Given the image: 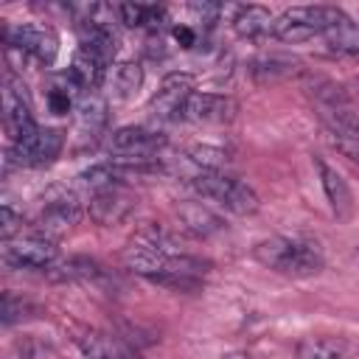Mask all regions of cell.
<instances>
[{"label": "cell", "instance_id": "obj_1", "mask_svg": "<svg viewBox=\"0 0 359 359\" xmlns=\"http://www.w3.org/2000/svg\"><path fill=\"white\" fill-rule=\"evenodd\" d=\"M252 255L261 266L286 275V278H311L323 269L325 258L323 250L309 238H289V236H272L252 247Z\"/></svg>", "mask_w": 359, "mask_h": 359}, {"label": "cell", "instance_id": "obj_2", "mask_svg": "<svg viewBox=\"0 0 359 359\" xmlns=\"http://www.w3.org/2000/svg\"><path fill=\"white\" fill-rule=\"evenodd\" d=\"M191 188L202 199H210L236 216H252L261 208L258 194L247 182H241L230 174H222V171H196L191 177Z\"/></svg>", "mask_w": 359, "mask_h": 359}, {"label": "cell", "instance_id": "obj_3", "mask_svg": "<svg viewBox=\"0 0 359 359\" xmlns=\"http://www.w3.org/2000/svg\"><path fill=\"white\" fill-rule=\"evenodd\" d=\"M3 42L8 56H20L22 62H42L53 65L59 53V36L50 25L42 22H20V25H6L3 28Z\"/></svg>", "mask_w": 359, "mask_h": 359}, {"label": "cell", "instance_id": "obj_4", "mask_svg": "<svg viewBox=\"0 0 359 359\" xmlns=\"http://www.w3.org/2000/svg\"><path fill=\"white\" fill-rule=\"evenodd\" d=\"M331 8L334 6H294V8H286L272 25V36L280 39V42H289V45L323 36L325 28H328V20H331Z\"/></svg>", "mask_w": 359, "mask_h": 359}, {"label": "cell", "instance_id": "obj_5", "mask_svg": "<svg viewBox=\"0 0 359 359\" xmlns=\"http://www.w3.org/2000/svg\"><path fill=\"white\" fill-rule=\"evenodd\" d=\"M65 146V135L62 129H50V126H36L31 135H25L22 140L11 143L8 154H6V163H17V165H25V168H39V165H48L59 157Z\"/></svg>", "mask_w": 359, "mask_h": 359}, {"label": "cell", "instance_id": "obj_6", "mask_svg": "<svg viewBox=\"0 0 359 359\" xmlns=\"http://www.w3.org/2000/svg\"><path fill=\"white\" fill-rule=\"evenodd\" d=\"M112 157L118 160H137V163H154L160 149L165 146V135L149 126H121L107 140Z\"/></svg>", "mask_w": 359, "mask_h": 359}, {"label": "cell", "instance_id": "obj_7", "mask_svg": "<svg viewBox=\"0 0 359 359\" xmlns=\"http://www.w3.org/2000/svg\"><path fill=\"white\" fill-rule=\"evenodd\" d=\"M81 219V205L73 194L62 191V194H53L45 199V205L39 208L36 219H34V233L36 236H45L50 241L62 238L67 230H73Z\"/></svg>", "mask_w": 359, "mask_h": 359}, {"label": "cell", "instance_id": "obj_8", "mask_svg": "<svg viewBox=\"0 0 359 359\" xmlns=\"http://www.w3.org/2000/svg\"><path fill=\"white\" fill-rule=\"evenodd\" d=\"M59 258L56 241L45 236H25V238H11L3 247V264L8 269H50Z\"/></svg>", "mask_w": 359, "mask_h": 359}, {"label": "cell", "instance_id": "obj_9", "mask_svg": "<svg viewBox=\"0 0 359 359\" xmlns=\"http://www.w3.org/2000/svg\"><path fill=\"white\" fill-rule=\"evenodd\" d=\"M3 126L11 143L22 140L36 129L34 115H31V101L25 93V84L14 79L11 73L3 79Z\"/></svg>", "mask_w": 359, "mask_h": 359}, {"label": "cell", "instance_id": "obj_10", "mask_svg": "<svg viewBox=\"0 0 359 359\" xmlns=\"http://www.w3.org/2000/svg\"><path fill=\"white\" fill-rule=\"evenodd\" d=\"M137 208V196L126 185H107L93 194L90 199V219L101 227H115L126 222Z\"/></svg>", "mask_w": 359, "mask_h": 359}, {"label": "cell", "instance_id": "obj_11", "mask_svg": "<svg viewBox=\"0 0 359 359\" xmlns=\"http://www.w3.org/2000/svg\"><path fill=\"white\" fill-rule=\"evenodd\" d=\"M191 93H196V90H194V76H191V73H182V70L168 73V76L160 81L157 93L151 95V101H149V112H151L154 118H160V121L180 118V112H182L185 101L191 98Z\"/></svg>", "mask_w": 359, "mask_h": 359}, {"label": "cell", "instance_id": "obj_12", "mask_svg": "<svg viewBox=\"0 0 359 359\" xmlns=\"http://www.w3.org/2000/svg\"><path fill=\"white\" fill-rule=\"evenodd\" d=\"M236 101L222 93H191L180 118L191 123H230L236 118Z\"/></svg>", "mask_w": 359, "mask_h": 359}, {"label": "cell", "instance_id": "obj_13", "mask_svg": "<svg viewBox=\"0 0 359 359\" xmlns=\"http://www.w3.org/2000/svg\"><path fill=\"white\" fill-rule=\"evenodd\" d=\"M297 359H359V348L345 337L311 334L297 342Z\"/></svg>", "mask_w": 359, "mask_h": 359}, {"label": "cell", "instance_id": "obj_14", "mask_svg": "<svg viewBox=\"0 0 359 359\" xmlns=\"http://www.w3.org/2000/svg\"><path fill=\"white\" fill-rule=\"evenodd\" d=\"M107 129V101L98 93H84L76 107V132L84 143H95Z\"/></svg>", "mask_w": 359, "mask_h": 359}, {"label": "cell", "instance_id": "obj_15", "mask_svg": "<svg viewBox=\"0 0 359 359\" xmlns=\"http://www.w3.org/2000/svg\"><path fill=\"white\" fill-rule=\"evenodd\" d=\"M314 165H317V171H320V182H323V191H325V199H328L334 216H337V219H348L351 210H353V194H351L348 182H345L342 174H339L337 168H331L325 160L314 157Z\"/></svg>", "mask_w": 359, "mask_h": 359}, {"label": "cell", "instance_id": "obj_16", "mask_svg": "<svg viewBox=\"0 0 359 359\" xmlns=\"http://www.w3.org/2000/svg\"><path fill=\"white\" fill-rule=\"evenodd\" d=\"M177 222L191 238H210L224 230V222L202 202H185L177 208Z\"/></svg>", "mask_w": 359, "mask_h": 359}, {"label": "cell", "instance_id": "obj_17", "mask_svg": "<svg viewBox=\"0 0 359 359\" xmlns=\"http://www.w3.org/2000/svg\"><path fill=\"white\" fill-rule=\"evenodd\" d=\"M300 67V59L289 53H261L250 62V76L255 79V84H275L289 76H297Z\"/></svg>", "mask_w": 359, "mask_h": 359}, {"label": "cell", "instance_id": "obj_18", "mask_svg": "<svg viewBox=\"0 0 359 359\" xmlns=\"http://www.w3.org/2000/svg\"><path fill=\"white\" fill-rule=\"evenodd\" d=\"M81 353L87 359H140L129 345H123L118 337L101 334V331H84L76 337Z\"/></svg>", "mask_w": 359, "mask_h": 359}, {"label": "cell", "instance_id": "obj_19", "mask_svg": "<svg viewBox=\"0 0 359 359\" xmlns=\"http://www.w3.org/2000/svg\"><path fill=\"white\" fill-rule=\"evenodd\" d=\"M67 73L73 76V81H76L84 93H95V90L104 84V79H107V62H101L98 56H93V53H87L84 48H79Z\"/></svg>", "mask_w": 359, "mask_h": 359}, {"label": "cell", "instance_id": "obj_20", "mask_svg": "<svg viewBox=\"0 0 359 359\" xmlns=\"http://www.w3.org/2000/svg\"><path fill=\"white\" fill-rule=\"evenodd\" d=\"M230 22H233L236 34L244 36V39L266 36V34H272V25H275L272 14L264 6H238Z\"/></svg>", "mask_w": 359, "mask_h": 359}, {"label": "cell", "instance_id": "obj_21", "mask_svg": "<svg viewBox=\"0 0 359 359\" xmlns=\"http://www.w3.org/2000/svg\"><path fill=\"white\" fill-rule=\"evenodd\" d=\"M79 84L73 81V76L70 73H62V76H53L50 81H48V93H45V98H48V107H50V112L53 115H67L73 107H79Z\"/></svg>", "mask_w": 359, "mask_h": 359}, {"label": "cell", "instance_id": "obj_22", "mask_svg": "<svg viewBox=\"0 0 359 359\" xmlns=\"http://www.w3.org/2000/svg\"><path fill=\"white\" fill-rule=\"evenodd\" d=\"M328 39L331 48H339V50H351L359 45V28L353 25V20L342 11V8H331V20H328V28L323 34Z\"/></svg>", "mask_w": 359, "mask_h": 359}, {"label": "cell", "instance_id": "obj_23", "mask_svg": "<svg viewBox=\"0 0 359 359\" xmlns=\"http://www.w3.org/2000/svg\"><path fill=\"white\" fill-rule=\"evenodd\" d=\"M48 275L53 280H95V278H101V266L95 261H90V258H79L76 255V258H67L62 264H53L48 269Z\"/></svg>", "mask_w": 359, "mask_h": 359}, {"label": "cell", "instance_id": "obj_24", "mask_svg": "<svg viewBox=\"0 0 359 359\" xmlns=\"http://www.w3.org/2000/svg\"><path fill=\"white\" fill-rule=\"evenodd\" d=\"M118 8V20L126 28H157L163 20V8L157 6H143V3H121Z\"/></svg>", "mask_w": 359, "mask_h": 359}, {"label": "cell", "instance_id": "obj_25", "mask_svg": "<svg viewBox=\"0 0 359 359\" xmlns=\"http://www.w3.org/2000/svg\"><path fill=\"white\" fill-rule=\"evenodd\" d=\"M143 84V70L137 62H121L112 67V93L118 98H132Z\"/></svg>", "mask_w": 359, "mask_h": 359}, {"label": "cell", "instance_id": "obj_26", "mask_svg": "<svg viewBox=\"0 0 359 359\" xmlns=\"http://www.w3.org/2000/svg\"><path fill=\"white\" fill-rule=\"evenodd\" d=\"M31 314H36L31 300H25V297H20L14 292H3V309H0L3 325H14V323H20V320H25Z\"/></svg>", "mask_w": 359, "mask_h": 359}, {"label": "cell", "instance_id": "obj_27", "mask_svg": "<svg viewBox=\"0 0 359 359\" xmlns=\"http://www.w3.org/2000/svg\"><path fill=\"white\" fill-rule=\"evenodd\" d=\"M188 160L202 165V171H219V165L227 163V151H222L216 146H191Z\"/></svg>", "mask_w": 359, "mask_h": 359}, {"label": "cell", "instance_id": "obj_28", "mask_svg": "<svg viewBox=\"0 0 359 359\" xmlns=\"http://www.w3.org/2000/svg\"><path fill=\"white\" fill-rule=\"evenodd\" d=\"M22 230V213H17L8 202L0 208V233H3V241H11L14 233Z\"/></svg>", "mask_w": 359, "mask_h": 359}, {"label": "cell", "instance_id": "obj_29", "mask_svg": "<svg viewBox=\"0 0 359 359\" xmlns=\"http://www.w3.org/2000/svg\"><path fill=\"white\" fill-rule=\"evenodd\" d=\"M174 36H177V42H182V48H191L194 39H196L191 25H177V28H174Z\"/></svg>", "mask_w": 359, "mask_h": 359}]
</instances>
